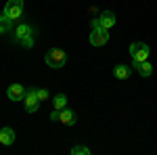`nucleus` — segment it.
<instances>
[{"label":"nucleus","mask_w":157,"mask_h":155,"mask_svg":"<svg viewBox=\"0 0 157 155\" xmlns=\"http://www.w3.org/2000/svg\"><path fill=\"white\" fill-rule=\"evenodd\" d=\"M52 107L59 109V111H61V109H65V107H67V96H65V95H57L55 99H52Z\"/></svg>","instance_id":"4468645a"},{"label":"nucleus","mask_w":157,"mask_h":155,"mask_svg":"<svg viewBox=\"0 0 157 155\" xmlns=\"http://www.w3.org/2000/svg\"><path fill=\"white\" fill-rule=\"evenodd\" d=\"M40 99L36 96V88H29V90H25V96H23V107L27 113H34V111H38V107H40Z\"/></svg>","instance_id":"20e7f679"},{"label":"nucleus","mask_w":157,"mask_h":155,"mask_svg":"<svg viewBox=\"0 0 157 155\" xmlns=\"http://www.w3.org/2000/svg\"><path fill=\"white\" fill-rule=\"evenodd\" d=\"M50 119H52V122H59V109H55V111L50 113Z\"/></svg>","instance_id":"f3484780"},{"label":"nucleus","mask_w":157,"mask_h":155,"mask_svg":"<svg viewBox=\"0 0 157 155\" xmlns=\"http://www.w3.org/2000/svg\"><path fill=\"white\" fill-rule=\"evenodd\" d=\"M6 95H9L11 101H23L25 88L21 86V84H11V86H9V90H6Z\"/></svg>","instance_id":"1a4fd4ad"},{"label":"nucleus","mask_w":157,"mask_h":155,"mask_svg":"<svg viewBox=\"0 0 157 155\" xmlns=\"http://www.w3.org/2000/svg\"><path fill=\"white\" fill-rule=\"evenodd\" d=\"M2 13H4L9 19H13V21H19V19L23 17V0H9Z\"/></svg>","instance_id":"f03ea898"},{"label":"nucleus","mask_w":157,"mask_h":155,"mask_svg":"<svg viewBox=\"0 0 157 155\" xmlns=\"http://www.w3.org/2000/svg\"><path fill=\"white\" fill-rule=\"evenodd\" d=\"M98 23H101L103 29H111V27L115 25V13L113 11H103L101 17H98Z\"/></svg>","instance_id":"6e6552de"},{"label":"nucleus","mask_w":157,"mask_h":155,"mask_svg":"<svg viewBox=\"0 0 157 155\" xmlns=\"http://www.w3.org/2000/svg\"><path fill=\"white\" fill-rule=\"evenodd\" d=\"M132 67L140 73L143 78H149V76L153 73V65L149 63V59H147V61H132Z\"/></svg>","instance_id":"0eeeda50"},{"label":"nucleus","mask_w":157,"mask_h":155,"mask_svg":"<svg viewBox=\"0 0 157 155\" xmlns=\"http://www.w3.org/2000/svg\"><path fill=\"white\" fill-rule=\"evenodd\" d=\"M13 19H9L4 13H0V34H9V32H13Z\"/></svg>","instance_id":"f8f14e48"},{"label":"nucleus","mask_w":157,"mask_h":155,"mask_svg":"<svg viewBox=\"0 0 157 155\" xmlns=\"http://www.w3.org/2000/svg\"><path fill=\"white\" fill-rule=\"evenodd\" d=\"M71 155H90V149H88V147H82V145H78V147H73V149H71Z\"/></svg>","instance_id":"2eb2a0df"},{"label":"nucleus","mask_w":157,"mask_h":155,"mask_svg":"<svg viewBox=\"0 0 157 155\" xmlns=\"http://www.w3.org/2000/svg\"><path fill=\"white\" fill-rule=\"evenodd\" d=\"M44 61H46V65H48V67L59 69V67L65 65L67 55H65V50H61V48H50L48 52H46V57H44Z\"/></svg>","instance_id":"f257e3e1"},{"label":"nucleus","mask_w":157,"mask_h":155,"mask_svg":"<svg viewBox=\"0 0 157 155\" xmlns=\"http://www.w3.org/2000/svg\"><path fill=\"white\" fill-rule=\"evenodd\" d=\"M107 40H109V29L92 27V32H90V44L92 46H105Z\"/></svg>","instance_id":"39448f33"},{"label":"nucleus","mask_w":157,"mask_h":155,"mask_svg":"<svg viewBox=\"0 0 157 155\" xmlns=\"http://www.w3.org/2000/svg\"><path fill=\"white\" fill-rule=\"evenodd\" d=\"M90 25H92V27H101V23H98V19H92V21H90Z\"/></svg>","instance_id":"a211bd4d"},{"label":"nucleus","mask_w":157,"mask_h":155,"mask_svg":"<svg viewBox=\"0 0 157 155\" xmlns=\"http://www.w3.org/2000/svg\"><path fill=\"white\" fill-rule=\"evenodd\" d=\"M130 57H132V61H147L149 59V44L132 42L130 44Z\"/></svg>","instance_id":"7ed1b4c3"},{"label":"nucleus","mask_w":157,"mask_h":155,"mask_svg":"<svg viewBox=\"0 0 157 155\" xmlns=\"http://www.w3.org/2000/svg\"><path fill=\"white\" fill-rule=\"evenodd\" d=\"M15 143V130L13 128H0V145H4V147H11Z\"/></svg>","instance_id":"9d476101"},{"label":"nucleus","mask_w":157,"mask_h":155,"mask_svg":"<svg viewBox=\"0 0 157 155\" xmlns=\"http://www.w3.org/2000/svg\"><path fill=\"white\" fill-rule=\"evenodd\" d=\"M36 96L40 99V101H46V99H48V90H44V88L38 90V88H36Z\"/></svg>","instance_id":"dca6fc26"},{"label":"nucleus","mask_w":157,"mask_h":155,"mask_svg":"<svg viewBox=\"0 0 157 155\" xmlns=\"http://www.w3.org/2000/svg\"><path fill=\"white\" fill-rule=\"evenodd\" d=\"M59 122L61 124H65V126H73L75 124V113H73V109L65 107L59 111Z\"/></svg>","instance_id":"9b49d317"},{"label":"nucleus","mask_w":157,"mask_h":155,"mask_svg":"<svg viewBox=\"0 0 157 155\" xmlns=\"http://www.w3.org/2000/svg\"><path fill=\"white\" fill-rule=\"evenodd\" d=\"M113 73H115V78H117V80H128V78H130V67L120 63V65H115Z\"/></svg>","instance_id":"ddd939ff"},{"label":"nucleus","mask_w":157,"mask_h":155,"mask_svg":"<svg viewBox=\"0 0 157 155\" xmlns=\"http://www.w3.org/2000/svg\"><path fill=\"white\" fill-rule=\"evenodd\" d=\"M13 34H15V40L21 44L25 38H32V36H34V27H29L27 23H19L15 29H13Z\"/></svg>","instance_id":"423d86ee"}]
</instances>
